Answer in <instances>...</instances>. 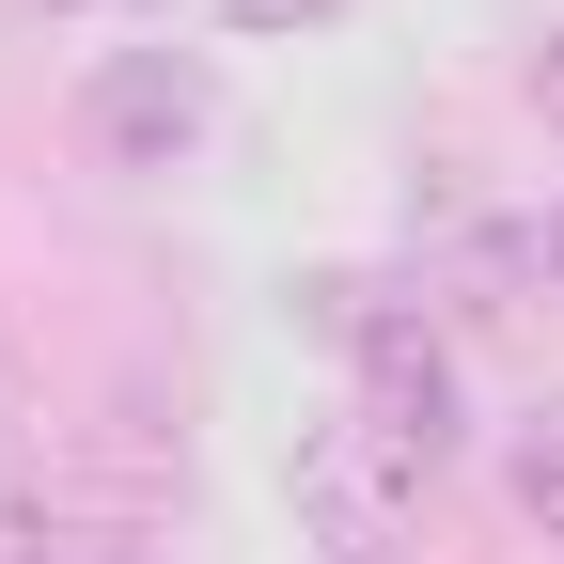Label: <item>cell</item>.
<instances>
[{"mask_svg":"<svg viewBox=\"0 0 564 564\" xmlns=\"http://www.w3.org/2000/svg\"><path fill=\"white\" fill-rule=\"evenodd\" d=\"M299 329L314 345H345V377H361V423L440 486L455 455H470V392H455V329L408 299V282H377V267H314L299 282Z\"/></svg>","mask_w":564,"mask_h":564,"instance_id":"1","label":"cell"},{"mask_svg":"<svg viewBox=\"0 0 564 564\" xmlns=\"http://www.w3.org/2000/svg\"><path fill=\"white\" fill-rule=\"evenodd\" d=\"M282 518H299V549H329V564H392L408 518H423V470L361 408H329V423H299V455H282Z\"/></svg>","mask_w":564,"mask_h":564,"instance_id":"2","label":"cell"},{"mask_svg":"<svg viewBox=\"0 0 564 564\" xmlns=\"http://www.w3.org/2000/svg\"><path fill=\"white\" fill-rule=\"evenodd\" d=\"M79 141H95L110 173H188L204 141H220V63L173 47V32L95 47V79H79Z\"/></svg>","mask_w":564,"mask_h":564,"instance_id":"3","label":"cell"},{"mask_svg":"<svg viewBox=\"0 0 564 564\" xmlns=\"http://www.w3.org/2000/svg\"><path fill=\"white\" fill-rule=\"evenodd\" d=\"M502 502H518L533 533H564V392H533V408L502 423Z\"/></svg>","mask_w":564,"mask_h":564,"instance_id":"4","label":"cell"},{"mask_svg":"<svg viewBox=\"0 0 564 564\" xmlns=\"http://www.w3.org/2000/svg\"><path fill=\"white\" fill-rule=\"evenodd\" d=\"M0 564H63V518H47V470H32V440L0 423Z\"/></svg>","mask_w":564,"mask_h":564,"instance_id":"5","label":"cell"},{"mask_svg":"<svg viewBox=\"0 0 564 564\" xmlns=\"http://www.w3.org/2000/svg\"><path fill=\"white\" fill-rule=\"evenodd\" d=\"M220 17H236V32H329L345 0H220Z\"/></svg>","mask_w":564,"mask_h":564,"instance_id":"6","label":"cell"},{"mask_svg":"<svg viewBox=\"0 0 564 564\" xmlns=\"http://www.w3.org/2000/svg\"><path fill=\"white\" fill-rule=\"evenodd\" d=\"M63 564H173V549H158V533H126V518H110V533H63Z\"/></svg>","mask_w":564,"mask_h":564,"instance_id":"7","label":"cell"},{"mask_svg":"<svg viewBox=\"0 0 564 564\" xmlns=\"http://www.w3.org/2000/svg\"><path fill=\"white\" fill-rule=\"evenodd\" d=\"M533 110H549V126H564V32H549V47H533Z\"/></svg>","mask_w":564,"mask_h":564,"instance_id":"8","label":"cell"},{"mask_svg":"<svg viewBox=\"0 0 564 564\" xmlns=\"http://www.w3.org/2000/svg\"><path fill=\"white\" fill-rule=\"evenodd\" d=\"M533 251H549V267H564V188H549V220H533Z\"/></svg>","mask_w":564,"mask_h":564,"instance_id":"9","label":"cell"}]
</instances>
